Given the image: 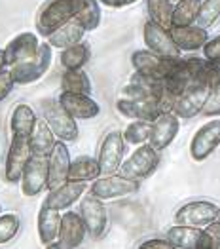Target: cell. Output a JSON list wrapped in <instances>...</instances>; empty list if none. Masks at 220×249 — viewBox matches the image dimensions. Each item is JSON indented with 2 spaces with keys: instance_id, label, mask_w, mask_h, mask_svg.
<instances>
[{
  "instance_id": "obj_1",
  "label": "cell",
  "mask_w": 220,
  "mask_h": 249,
  "mask_svg": "<svg viewBox=\"0 0 220 249\" xmlns=\"http://www.w3.org/2000/svg\"><path fill=\"white\" fill-rule=\"evenodd\" d=\"M80 0H48L36 16V33L48 38L67 21L76 18Z\"/></svg>"
},
{
  "instance_id": "obj_2",
  "label": "cell",
  "mask_w": 220,
  "mask_h": 249,
  "mask_svg": "<svg viewBox=\"0 0 220 249\" xmlns=\"http://www.w3.org/2000/svg\"><path fill=\"white\" fill-rule=\"evenodd\" d=\"M51 59H53V46L48 40H44L38 48V52L33 57L10 67L14 82L17 86H25V84H33L40 80L42 76L50 71Z\"/></svg>"
},
{
  "instance_id": "obj_3",
  "label": "cell",
  "mask_w": 220,
  "mask_h": 249,
  "mask_svg": "<svg viewBox=\"0 0 220 249\" xmlns=\"http://www.w3.org/2000/svg\"><path fill=\"white\" fill-rule=\"evenodd\" d=\"M38 108H40L42 118L51 125L57 139H63L67 143L78 139V133H80L78 120L68 114V110L61 105L59 99H42L38 103Z\"/></svg>"
},
{
  "instance_id": "obj_4",
  "label": "cell",
  "mask_w": 220,
  "mask_h": 249,
  "mask_svg": "<svg viewBox=\"0 0 220 249\" xmlns=\"http://www.w3.org/2000/svg\"><path fill=\"white\" fill-rule=\"evenodd\" d=\"M160 166V150H156L150 143H142L135 148V152L123 160L120 166V173L123 177L142 181L150 177Z\"/></svg>"
},
{
  "instance_id": "obj_5",
  "label": "cell",
  "mask_w": 220,
  "mask_h": 249,
  "mask_svg": "<svg viewBox=\"0 0 220 249\" xmlns=\"http://www.w3.org/2000/svg\"><path fill=\"white\" fill-rule=\"evenodd\" d=\"M142 38L144 44L150 52H154L156 55H160L163 59H171L177 61L182 57V50L175 44L171 31L160 27L158 23H154L152 19H148L142 27Z\"/></svg>"
},
{
  "instance_id": "obj_6",
  "label": "cell",
  "mask_w": 220,
  "mask_h": 249,
  "mask_svg": "<svg viewBox=\"0 0 220 249\" xmlns=\"http://www.w3.org/2000/svg\"><path fill=\"white\" fill-rule=\"evenodd\" d=\"M78 213L82 215L87 234L93 240H101L104 232L108 230V211L104 206V200H101L93 194H84L78 206Z\"/></svg>"
},
{
  "instance_id": "obj_7",
  "label": "cell",
  "mask_w": 220,
  "mask_h": 249,
  "mask_svg": "<svg viewBox=\"0 0 220 249\" xmlns=\"http://www.w3.org/2000/svg\"><path fill=\"white\" fill-rule=\"evenodd\" d=\"M140 181L123 177L121 173H112V175H101L99 179H95L91 183L89 194L97 196L101 200H114L121 196H131L135 192H139Z\"/></svg>"
},
{
  "instance_id": "obj_8",
  "label": "cell",
  "mask_w": 220,
  "mask_h": 249,
  "mask_svg": "<svg viewBox=\"0 0 220 249\" xmlns=\"http://www.w3.org/2000/svg\"><path fill=\"white\" fill-rule=\"evenodd\" d=\"M220 217V208L215 202L209 200H194L184 206H180L175 213L177 225H188V227H200L205 229L209 223L217 221Z\"/></svg>"
},
{
  "instance_id": "obj_9",
  "label": "cell",
  "mask_w": 220,
  "mask_h": 249,
  "mask_svg": "<svg viewBox=\"0 0 220 249\" xmlns=\"http://www.w3.org/2000/svg\"><path fill=\"white\" fill-rule=\"evenodd\" d=\"M33 152H31V141L25 135H12V143L6 154L4 164V179L8 183H17L23 177V171L29 164Z\"/></svg>"
},
{
  "instance_id": "obj_10",
  "label": "cell",
  "mask_w": 220,
  "mask_h": 249,
  "mask_svg": "<svg viewBox=\"0 0 220 249\" xmlns=\"http://www.w3.org/2000/svg\"><path fill=\"white\" fill-rule=\"evenodd\" d=\"M125 154V139L123 131H108L99 146V166L102 175H112L120 171V166L123 162Z\"/></svg>"
},
{
  "instance_id": "obj_11",
  "label": "cell",
  "mask_w": 220,
  "mask_h": 249,
  "mask_svg": "<svg viewBox=\"0 0 220 249\" xmlns=\"http://www.w3.org/2000/svg\"><path fill=\"white\" fill-rule=\"evenodd\" d=\"M220 145V118H213L198 127L190 141V156L196 162L207 160Z\"/></svg>"
},
{
  "instance_id": "obj_12",
  "label": "cell",
  "mask_w": 220,
  "mask_h": 249,
  "mask_svg": "<svg viewBox=\"0 0 220 249\" xmlns=\"http://www.w3.org/2000/svg\"><path fill=\"white\" fill-rule=\"evenodd\" d=\"M211 89H213V84L211 82H201L192 86V88H188L186 91H182L177 97L173 112L179 118H194V116H198L203 110L207 99H209Z\"/></svg>"
},
{
  "instance_id": "obj_13",
  "label": "cell",
  "mask_w": 220,
  "mask_h": 249,
  "mask_svg": "<svg viewBox=\"0 0 220 249\" xmlns=\"http://www.w3.org/2000/svg\"><path fill=\"white\" fill-rule=\"evenodd\" d=\"M19 183L21 192L27 198H34L42 190H46L48 188V156L33 154L25 171H23Z\"/></svg>"
},
{
  "instance_id": "obj_14",
  "label": "cell",
  "mask_w": 220,
  "mask_h": 249,
  "mask_svg": "<svg viewBox=\"0 0 220 249\" xmlns=\"http://www.w3.org/2000/svg\"><path fill=\"white\" fill-rule=\"evenodd\" d=\"M70 162H72V158H70L67 141L57 139L53 150L48 156V190H53L68 181Z\"/></svg>"
},
{
  "instance_id": "obj_15",
  "label": "cell",
  "mask_w": 220,
  "mask_h": 249,
  "mask_svg": "<svg viewBox=\"0 0 220 249\" xmlns=\"http://www.w3.org/2000/svg\"><path fill=\"white\" fill-rule=\"evenodd\" d=\"M85 234H87V229H85V223H84L80 213H76V211H65L63 217H61L59 238H57V242L51 248H65V249L78 248V246L84 244Z\"/></svg>"
},
{
  "instance_id": "obj_16",
  "label": "cell",
  "mask_w": 220,
  "mask_h": 249,
  "mask_svg": "<svg viewBox=\"0 0 220 249\" xmlns=\"http://www.w3.org/2000/svg\"><path fill=\"white\" fill-rule=\"evenodd\" d=\"M131 65H133V69L137 72H140V74H146V76H152V78H158V80H165L169 76V72H171L175 61L163 59V57L156 55L154 52H150L146 48V50L133 52Z\"/></svg>"
},
{
  "instance_id": "obj_17",
  "label": "cell",
  "mask_w": 220,
  "mask_h": 249,
  "mask_svg": "<svg viewBox=\"0 0 220 249\" xmlns=\"http://www.w3.org/2000/svg\"><path fill=\"white\" fill-rule=\"evenodd\" d=\"M85 190L87 187L82 181H67L53 190H48V196L44 198L42 206H48L51 209H57V211H67L70 206L80 202Z\"/></svg>"
},
{
  "instance_id": "obj_18",
  "label": "cell",
  "mask_w": 220,
  "mask_h": 249,
  "mask_svg": "<svg viewBox=\"0 0 220 249\" xmlns=\"http://www.w3.org/2000/svg\"><path fill=\"white\" fill-rule=\"evenodd\" d=\"M180 129V118L173 112H161L160 116L152 122V131H150V139L148 143L154 146L156 150H163L175 141V137L179 135Z\"/></svg>"
},
{
  "instance_id": "obj_19",
  "label": "cell",
  "mask_w": 220,
  "mask_h": 249,
  "mask_svg": "<svg viewBox=\"0 0 220 249\" xmlns=\"http://www.w3.org/2000/svg\"><path fill=\"white\" fill-rule=\"evenodd\" d=\"M116 108L121 116L131 120H146L154 122L161 112V105L158 99H131V97H120L116 101Z\"/></svg>"
},
{
  "instance_id": "obj_20",
  "label": "cell",
  "mask_w": 220,
  "mask_h": 249,
  "mask_svg": "<svg viewBox=\"0 0 220 249\" xmlns=\"http://www.w3.org/2000/svg\"><path fill=\"white\" fill-rule=\"evenodd\" d=\"M40 38L36 33H19L17 36H14L12 40L6 44L4 48V53H6V63L8 67L16 65V63H21L29 57H33L38 48H40Z\"/></svg>"
},
{
  "instance_id": "obj_21",
  "label": "cell",
  "mask_w": 220,
  "mask_h": 249,
  "mask_svg": "<svg viewBox=\"0 0 220 249\" xmlns=\"http://www.w3.org/2000/svg\"><path fill=\"white\" fill-rule=\"evenodd\" d=\"M61 105L68 110L70 116H74L76 120H91L95 116H99L101 107L99 103L85 93H72V91H61L59 95Z\"/></svg>"
},
{
  "instance_id": "obj_22",
  "label": "cell",
  "mask_w": 220,
  "mask_h": 249,
  "mask_svg": "<svg viewBox=\"0 0 220 249\" xmlns=\"http://www.w3.org/2000/svg\"><path fill=\"white\" fill-rule=\"evenodd\" d=\"M61 211L51 209L48 206H42L38 209V217H36V229H38V238L44 248H51L57 238H59L61 229Z\"/></svg>"
},
{
  "instance_id": "obj_23",
  "label": "cell",
  "mask_w": 220,
  "mask_h": 249,
  "mask_svg": "<svg viewBox=\"0 0 220 249\" xmlns=\"http://www.w3.org/2000/svg\"><path fill=\"white\" fill-rule=\"evenodd\" d=\"M171 36L175 44L179 46L182 52H198L203 50V46L209 40L207 29L200 25H186V27H173Z\"/></svg>"
},
{
  "instance_id": "obj_24",
  "label": "cell",
  "mask_w": 220,
  "mask_h": 249,
  "mask_svg": "<svg viewBox=\"0 0 220 249\" xmlns=\"http://www.w3.org/2000/svg\"><path fill=\"white\" fill-rule=\"evenodd\" d=\"M165 238L179 249H203V229L188 227V225H175L167 230Z\"/></svg>"
},
{
  "instance_id": "obj_25",
  "label": "cell",
  "mask_w": 220,
  "mask_h": 249,
  "mask_svg": "<svg viewBox=\"0 0 220 249\" xmlns=\"http://www.w3.org/2000/svg\"><path fill=\"white\" fill-rule=\"evenodd\" d=\"M29 141H31V152L33 154L50 156V152L53 150V146L57 143V135L53 133L51 125L48 124L44 118H38L33 133L29 135Z\"/></svg>"
},
{
  "instance_id": "obj_26",
  "label": "cell",
  "mask_w": 220,
  "mask_h": 249,
  "mask_svg": "<svg viewBox=\"0 0 220 249\" xmlns=\"http://www.w3.org/2000/svg\"><path fill=\"white\" fill-rule=\"evenodd\" d=\"M85 33H87V31L84 29V25H82L76 18H72L70 21H67L63 27H59L53 35H50V36H48V42H50L53 48H57V50H65V48H68V46H74V44H78V42L84 40V35H85Z\"/></svg>"
},
{
  "instance_id": "obj_27",
  "label": "cell",
  "mask_w": 220,
  "mask_h": 249,
  "mask_svg": "<svg viewBox=\"0 0 220 249\" xmlns=\"http://www.w3.org/2000/svg\"><path fill=\"white\" fill-rule=\"evenodd\" d=\"M101 166L99 160L93 156H78L70 162V169H68V181H82V183H89L99 179Z\"/></svg>"
},
{
  "instance_id": "obj_28",
  "label": "cell",
  "mask_w": 220,
  "mask_h": 249,
  "mask_svg": "<svg viewBox=\"0 0 220 249\" xmlns=\"http://www.w3.org/2000/svg\"><path fill=\"white\" fill-rule=\"evenodd\" d=\"M36 112L33 110V107H29L27 103L16 105L12 116H10V129H12V135H25L29 137L36 125Z\"/></svg>"
},
{
  "instance_id": "obj_29",
  "label": "cell",
  "mask_w": 220,
  "mask_h": 249,
  "mask_svg": "<svg viewBox=\"0 0 220 249\" xmlns=\"http://www.w3.org/2000/svg\"><path fill=\"white\" fill-rule=\"evenodd\" d=\"M91 55V48L87 42H78L74 46H68L65 50H61V65L65 71H72V69H82L85 63L89 61Z\"/></svg>"
},
{
  "instance_id": "obj_30",
  "label": "cell",
  "mask_w": 220,
  "mask_h": 249,
  "mask_svg": "<svg viewBox=\"0 0 220 249\" xmlns=\"http://www.w3.org/2000/svg\"><path fill=\"white\" fill-rule=\"evenodd\" d=\"M61 91H72V93H85L91 95L93 86L89 76L82 71V69H72V71H65L61 76Z\"/></svg>"
},
{
  "instance_id": "obj_31",
  "label": "cell",
  "mask_w": 220,
  "mask_h": 249,
  "mask_svg": "<svg viewBox=\"0 0 220 249\" xmlns=\"http://www.w3.org/2000/svg\"><path fill=\"white\" fill-rule=\"evenodd\" d=\"M146 10H148V19L158 23L160 27L171 31L173 29V14H175V4L169 0H146Z\"/></svg>"
},
{
  "instance_id": "obj_32",
  "label": "cell",
  "mask_w": 220,
  "mask_h": 249,
  "mask_svg": "<svg viewBox=\"0 0 220 249\" xmlns=\"http://www.w3.org/2000/svg\"><path fill=\"white\" fill-rule=\"evenodd\" d=\"M201 2L203 0H180L175 4V14H173V27H186V25H196L200 18Z\"/></svg>"
},
{
  "instance_id": "obj_33",
  "label": "cell",
  "mask_w": 220,
  "mask_h": 249,
  "mask_svg": "<svg viewBox=\"0 0 220 249\" xmlns=\"http://www.w3.org/2000/svg\"><path fill=\"white\" fill-rule=\"evenodd\" d=\"M76 19L84 25L85 31H95L101 25V2L99 0H80Z\"/></svg>"
},
{
  "instance_id": "obj_34",
  "label": "cell",
  "mask_w": 220,
  "mask_h": 249,
  "mask_svg": "<svg viewBox=\"0 0 220 249\" xmlns=\"http://www.w3.org/2000/svg\"><path fill=\"white\" fill-rule=\"evenodd\" d=\"M150 131H152V122L133 120L123 129V139L127 145H142V143H148Z\"/></svg>"
},
{
  "instance_id": "obj_35",
  "label": "cell",
  "mask_w": 220,
  "mask_h": 249,
  "mask_svg": "<svg viewBox=\"0 0 220 249\" xmlns=\"http://www.w3.org/2000/svg\"><path fill=\"white\" fill-rule=\"evenodd\" d=\"M21 219L17 213H0V246L14 240L19 232Z\"/></svg>"
},
{
  "instance_id": "obj_36",
  "label": "cell",
  "mask_w": 220,
  "mask_h": 249,
  "mask_svg": "<svg viewBox=\"0 0 220 249\" xmlns=\"http://www.w3.org/2000/svg\"><path fill=\"white\" fill-rule=\"evenodd\" d=\"M219 18H220V0H203L201 2L200 18L196 21V25H200L203 29H209Z\"/></svg>"
},
{
  "instance_id": "obj_37",
  "label": "cell",
  "mask_w": 220,
  "mask_h": 249,
  "mask_svg": "<svg viewBox=\"0 0 220 249\" xmlns=\"http://www.w3.org/2000/svg\"><path fill=\"white\" fill-rule=\"evenodd\" d=\"M203 249H220V221H213L203 229Z\"/></svg>"
},
{
  "instance_id": "obj_38",
  "label": "cell",
  "mask_w": 220,
  "mask_h": 249,
  "mask_svg": "<svg viewBox=\"0 0 220 249\" xmlns=\"http://www.w3.org/2000/svg\"><path fill=\"white\" fill-rule=\"evenodd\" d=\"M203 116H220V78L215 82L211 93H209V99L201 110Z\"/></svg>"
},
{
  "instance_id": "obj_39",
  "label": "cell",
  "mask_w": 220,
  "mask_h": 249,
  "mask_svg": "<svg viewBox=\"0 0 220 249\" xmlns=\"http://www.w3.org/2000/svg\"><path fill=\"white\" fill-rule=\"evenodd\" d=\"M203 57L211 63H220V35L207 40L203 46Z\"/></svg>"
},
{
  "instance_id": "obj_40",
  "label": "cell",
  "mask_w": 220,
  "mask_h": 249,
  "mask_svg": "<svg viewBox=\"0 0 220 249\" xmlns=\"http://www.w3.org/2000/svg\"><path fill=\"white\" fill-rule=\"evenodd\" d=\"M17 84L14 82V78H12V72L10 71H4V72H0V103L12 93V89L16 88Z\"/></svg>"
},
{
  "instance_id": "obj_41",
  "label": "cell",
  "mask_w": 220,
  "mask_h": 249,
  "mask_svg": "<svg viewBox=\"0 0 220 249\" xmlns=\"http://www.w3.org/2000/svg\"><path fill=\"white\" fill-rule=\"evenodd\" d=\"M140 249H152V248H163V249H173V244L167 238H148L139 244Z\"/></svg>"
},
{
  "instance_id": "obj_42",
  "label": "cell",
  "mask_w": 220,
  "mask_h": 249,
  "mask_svg": "<svg viewBox=\"0 0 220 249\" xmlns=\"http://www.w3.org/2000/svg\"><path fill=\"white\" fill-rule=\"evenodd\" d=\"M101 4L108 6V8H123V6H131L135 4L137 0H99Z\"/></svg>"
},
{
  "instance_id": "obj_43",
  "label": "cell",
  "mask_w": 220,
  "mask_h": 249,
  "mask_svg": "<svg viewBox=\"0 0 220 249\" xmlns=\"http://www.w3.org/2000/svg\"><path fill=\"white\" fill-rule=\"evenodd\" d=\"M6 67H8V63H6V53H4V50H0V72H4Z\"/></svg>"
},
{
  "instance_id": "obj_44",
  "label": "cell",
  "mask_w": 220,
  "mask_h": 249,
  "mask_svg": "<svg viewBox=\"0 0 220 249\" xmlns=\"http://www.w3.org/2000/svg\"><path fill=\"white\" fill-rule=\"evenodd\" d=\"M169 2H173V4H177V2H180V0H169Z\"/></svg>"
},
{
  "instance_id": "obj_45",
  "label": "cell",
  "mask_w": 220,
  "mask_h": 249,
  "mask_svg": "<svg viewBox=\"0 0 220 249\" xmlns=\"http://www.w3.org/2000/svg\"><path fill=\"white\" fill-rule=\"evenodd\" d=\"M0 213H2V206H0Z\"/></svg>"
},
{
  "instance_id": "obj_46",
  "label": "cell",
  "mask_w": 220,
  "mask_h": 249,
  "mask_svg": "<svg viewBox=\"0 0 220 249\" xmlns=\"http://www.w3.org/2000/svg\"><path fill=\"white\" fill-rule=\"evenodd\" d=\"M219 221H220V217H219Z\"/></svg>"
},
{
  "instance_id": "obj_47",
  "label": "cell",
  "mask_w": 220,
  "mask_h": 249,
  "mask_svg": "<svg viewBox=\"0 0 220 249\" xmlns=\"http://www.w3.org/2000/svg\"><path fill=\"white\" fill-rule=\"evenodd\" d=\"M219 65H220V63H219Z\"/></svg>"
}]
</instances>
